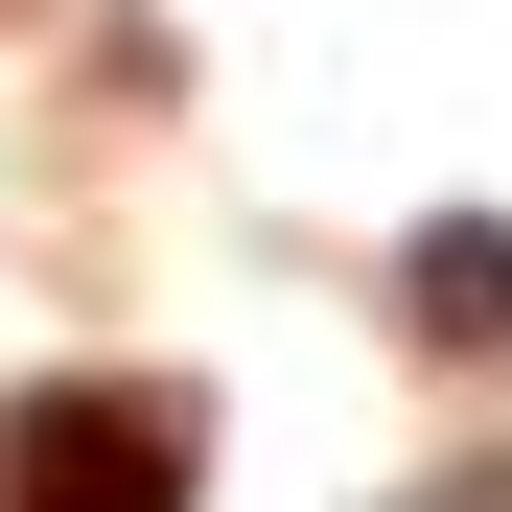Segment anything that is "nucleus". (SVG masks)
Segmentation results:
<instances>
[{
	"instance_id": "f03ea898",
	"label": "nucleus",
	"mask_w": 512,
	"mask_h": 512,
	"mask_svg": "<svg viewBox=\"0 0 512 512\" xmlns=\"http://www.w3.org/2000/svg\"><path fill=\"white\" fill-rule=\"evenodd\" d=\"M396 303H419V350H512V233H489V210H443V233L396 256Z\"/></svg>"
},
{
	"instance_id": "f257e3e1",
	"label": "nucleus",
	"mask_w": 512,
	"mask_h": 512,
	"mask_svg": "<svg viewBox=\"0 0 512 512\" xmlns=\"http://www.w3.org/2000/svg\"><path fill=\"white\" fill-rule=\"evenodd\" d=\"M187 396L163 373H70V396H24V443H0V489L24 512H187Z\"/></svg>"
}]
</instances>
